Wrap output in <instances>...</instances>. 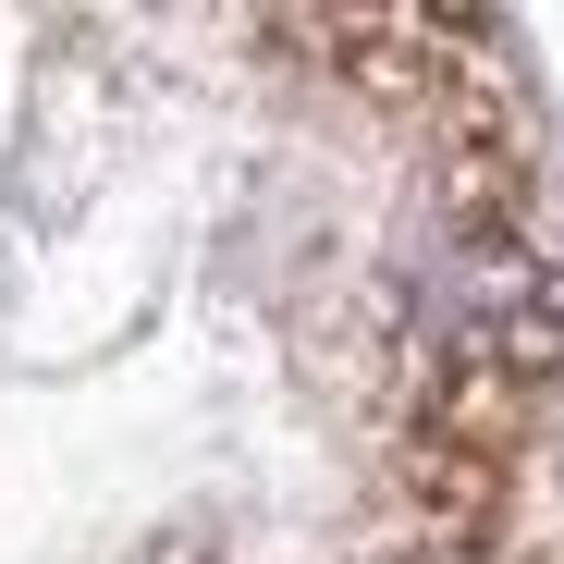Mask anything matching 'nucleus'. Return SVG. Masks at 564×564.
Returning a JSON list of instances; mask_svg holds the SVG:
<instances>
[]
</instances>
